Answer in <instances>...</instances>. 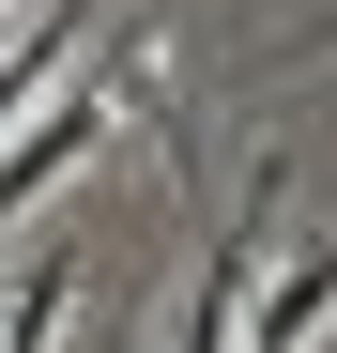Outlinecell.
I'll list each match as a JSON object with an SVG mask.
<instances>
[{
    "mask_svg": "<svg viewBox=\"0 0 337 353\" xmlns=\"http://www.w3.org/2000/svg\"><path fill=\"white\" fill-rule=\"evenodd\" d=\"M322 323H337V230H307V246H292V261L261 276V307H246L230 338H246V353H307Z\"/></svg>",
    "mask_w": 337,
    "mask_h": 353,
    "instance_id": "obj_1",
    "label": "cell"
},
{
    "mask_svg": "<svg viewBox=\"0 0 337 353\" xmlns=\"http://www.w3.org/2000/svg\"><path fill=\"white\" fill-rule=\"evenodd\" d=\"M307 62H337V31H322V46H307Z\"/></svg>",
    "mask_w": 337,
    "mask_h": 353,
    "instance_id": "obj_2",
    "label": "cell"
}]
</instances>
